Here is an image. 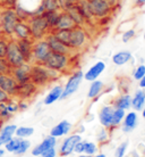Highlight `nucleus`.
Segmentation results:
<instances>
[{"label": "nucleus", "instance_id": "1", "mask_svg": "<svg viewBox=\"0 0 145 157\" xmlns=\"http://www.w3.org/2000/svg\"><path fill=\"white\" fill-rule=\"evenodd\" d=\"M61 74L57 71L48 68L43 64H31V82L38 88L44 86L51 82H55Z\"/></svg>", "mask_w": 145, "mask_h": 157}, {"label": "nucleus", "instance_id": "2", "mask_svg": "<svg viewBox=\"0 0 145 157\" xmlns=\"http://www.w3.org/2000/svg\"><path fill=\"white\" fill-rule=\"evenodd\" d=\"M91 41V34L85 26H75L71 30V36L68 47L74 52H81L89 46Z\"/></svg>", "mask_w": 145, "mask_h": 157}, {"label": "nucleus", "instance_id": "3", "mask_svg": "<svg viewBox=\"0 0 145 157\" xmlns=\"http://www.w3.org/2000/svg\"><path fill=\"white\" fill-rule=\"evenodd\" d=\"M43 65L48 68L59 72L60 74H63V73L71 71V65H73L71 64V56L51 52Z\"/></svg>", "mask_w": 145, "mask_h": 157}, {"label": "nucleus", "instance_id": "4", "mask_svg": "<svg viewBox=\"0 0 145 157\" xmlns=\"http://www.w3.org/2000/svg\"><path fill=\"white\" fill-rule=\"evenodd\" d=\"M18 21L20 18L14 8H5L0 13V34L12 38L15 25Z\"/></svg>", "mask_w": 145, "mask_h": 157}, {"label": "nucleus", "instance_id": "5", "mask_svg": "<svg viewBox=\"0 0 145 157\" xmlns=\"http://www.w3.org/2000/svg\"><path fill=\"white\" fill-rule=\"evenodd\" d=\"M27 24L31 31V38L35 40L45 39V36L50 33V29L48 26L47 21L44 20L43 15H33L27 21Z\"/></svg>", "mask_w": 145, "mask_h": 157}, {"label": "nucleus", "instance_id": "6", "mask_svg": "<svg viewBox=\"0 0 145 157\" xmlns=\"http://www.w3.org/2000/svg\"><path fill=\"white\" fill-rule=\"evenodd\" d=\"M83 80H84V72L83 71L76 70V71L71 72V76L68 78L66 84L63 86V94H61V99L60 100L68 99L74 94H76L77 90L79 89L81 84H82Z\"/></svg>", "mask_w": 145, "mask_h": 157}, {"label": "nucleus", "instance_id": "7", "mask_svg": "<svg viewBox=\"0 0 145 157\" xmlns=\"http://www.w3.org/2000/svg\"><path fill=\"white\" fill-rule=\"evenodd\" d=\"M50 54L51 50L47 40H35L32 48V64H44Z\"/></svg>", "mask_w": 145, "mask_h": 157}, {"label": "nucleus", "instance_id": "8", "mask_svg": "<svg viewBox=\"0 0 145 157\" xmlns=\"http://www.w3.org/2000/svg\"><path fill=\"white\" fill-rule=\"evenodd\" d=\"M5 58H6V60L8 62V64L10 65L12 68L20 66V65L25 64L23 55H22L20 48H18V46H17V41H16L14 38H9L7 52H6Z\"/></svg>", "mask_w": 145, "mask_h": 157}, {"label": "nucleus", "instance_id": "9", "mask_svg": "<svg viewBox=\"0 0 145 157\" xmlns=\"http://www.w3.org/2000/svg\"><path fill=\"white\" fill-rule=\"evenodd\" d=\"M89 5H90L91 14L95 21L110 16L114 12L109 0H90Z\"/></svg>", "mask_w": 145, "mask_h": 157}, {"label": "nucleus", "instance_id": "10", "mask_svg": "<svg viewBox=\"0 0 145 157\" xmlns=\"http://www.w3.org/2000/svg\"><path fill=\"white\" fill-rule=\"evenodd\" d=\"M83 140L82 139V134H78L74 132L73 134H68L66 136V138L63 139L61 144H60V147H59L58 154L60 157H69L71 155L74 154V148L76 144L78 141Z\"/></svg>", "mask_w": 145, "mask_h": 157}, {"label": "nucleus", "instance_id": "11", "mask_svg": "<svg viewBox=\"0 0 145 157\" xmlns=\"http://www.w3.org/2000/svg\"><path fill=\"white\" fill-rule=\"evenodd\" d=\"M45 40H47L48 44H49V48H50L51 52L63 54V55H69V56H71L74 54V51L71 50L68 46H66L65 43L61 42L52 32H50V33L45 36Z\"/></svg>", "mask_w": 145, "mask_h": 157}, {"label": "nucleus", "instance_id": "12", "mask_svg": "<svg viewBox=\"0 0 145 157\" xmlns=\"http://www.w3.org/2000/svg\"><path fill=\"white\" fill-rule=\"evenodd\" d=\"M38 90H39V88H38L34 83H32L31 81L26 83H22V84H18V86H17V89H16L14 98L28 100V99L33 98V97L35 96Z\"/></svg>", "mask_w": 145, "mask_h": 157}, {"label": "nucleus", "instance_id": "13", "mask_svg": "<svg viewBox=\"0 0 145 157\" xmlns=\"http://www.w3.org/2000/svg\"><path fill=\"white\" fill-rule=\"evenodd\" d=\"M10 75L15 78V81L18 84L30 82L31 81V64L25 63L20 66L14 67L12 68Z\"/></svg>", "mask_w": 145, "mask_h": 157}, {"label": "nucleus", "instance_id": "14", "mask_svg": "<svg viewBox=\"0 0 145 157\" xmlns=\"http://www.w3.org/2000/svg\"><path fill=\"white\" fill-rule=\"evenodd\" d=\"M114 107L112 105H103L99 110V122L101 126L108 129L109 131L112 130V114H114Z\"/></svg>", "mask_w": 145, "mask_h": 157}, {"label": "nucleus", "instance_id": "15", "mask_svg": "<svg viewBox=\"0 0 145 157\" xmlns=\"http://www.w3.org/2000/svg\"><path fill=\"white\" fill-rule=\"evenodd\" d=\"M137 125H138L137 112H135V110L126 112L125 117H124L121 124H120L122 132H124V133H129V132H133L134 130L137 128Z\"/></svg>", "mask_w": 145, "mask_h": 157}, {"label": "nucleus", "instance_id": "16", "mask_svg": "<svg viewBox=\"0 0 145 157\" xmlns=\"http://www.w3.org/2000/svg\"><path fill=\"white\" fill-rule=\"evenodd\" d=\"M58 145V139L52 136H47L39 145H36L33 149H32V155L34 157H41V155L45 151V150L50 149L52 147H57Z\"/></svg>", "mask_w": 145, "mask_h": 157}, {"label": "nucleus", "instance_id": "17", "mask_svg": "<svg viewBox=\"0 0 145 157\" xmlns=\"http://www.w3.org/2000/svg\"><path fill=\"white\" fill-rule=\"evenodd\" d=\"M107 65L103 60H98L96 63H94L92 66L84 73V80L87 82H92L94 80H98L100 78V75L106 71Z\"/></svg>", "mask_w": 145, "mask_h": 157}, {"label": "nucleus", "instance_id": "18", "mask_svg": "<svg viewBox=\"0 0 145 157\" xmlns=\"http://www.w3.org/2000/svg\"><path fill=\"white\" fill-rule=\"evenodd\" d=\"M71 130H73V124H71V122L67 121V120H63L59 123H57L55 126L51 128L50 136L57 138V139L58 138H63L71 133Z\"/></svg>", "mask_w": 145, "mask_h": 157}, {"label": "nucleus", "instance_id": "19", "mask_svg": "<svg viewBox=\"0 0 145 157\" xmlns=\"http://www.w3.org/2000/svg\"><path fill=\"white\" fill-rule=\"evenodd\" d=\"M16 40V39H15ZM17 41V46L20 48V52L24 57L25 63L32 64V48H33V39H20L16 40Z\"/></svg>", "mask_w": 145, "mask_h": 157}, {"label": "nucleus", "instance_id": "20", "mask_svg": "<svg viewBox=\"0 0 145 157\" xmlns=\"http://www.w3.org/2000/svg\"><path fill=\"white\" fill-rule=\"evenodd\" d=\"M18 83L15 81V78L12 75H1V80H0V89H2L5 92H7L12 98H14L17 89Z\"/></svg>", "mask_w": 145, "mask_h": 157}, {"label": "nucleus", "instance_id": "21", "mask_svg": "<svg viewBox=\"0 0 145 157\" xmlns=\"http://www.w3.org/2000/svg\"><path fill=\"white\" fill-rule=\"evenodd\" d=\"M12 38H14L16 40L32 39L30 26H28L26 21H18L17 22V24L15 25V29H14V33H13Z\"/></svg>", "mask_w": 145, "mask_h": 157}, {"label": "nucleus", "instance_id": "22", "mask_svg": "<svg viewBox=\"0 0 145 157\" xmlns=\"http://www.w3.org/2000/svg\"><path fill=\"white\" fill-rule=\"evenodd\" d=\"M63 86H60V84H56L55 86L51 88V90L48 92V94L44 97L43 99V104L44 105H52L55 104L56 101H58L61 99V94H63Z\"/></svg>", "mask_w": 145, "mask_h": 157}, {"label": "nucleus", "instance_id": "23", "mask_svg": "<svg viewBox=\"0 0 145 157\" xmlns=\"http://www.w3.org/2000/svg\"><path fill=\"white\" fill-rule=\"evenodd\" d=\"M104 90V83L101 80H94L92 81L87 90V98L91 100H96L101 96V94Z\"/></svg>", "mask_w": 145, "mask_h": 157}, {"label": "nucleus", "instance_id": "24", "mask_svg": "<svg viewBox=\"0 0 145 157\" xmlns=\"http://www.w3.org/2000/svg\"><path fill=\"white\" fill-rule=\"evenodd\" d=\"M112 106L114 108H119V109L129 110L132 108V96L128 92H124L120 96L116 97L112 102Z\"/></svg>", "mask_w": 145, "mask_h": 157}, {"label": "nucleus", "instance_id": "25", "mask_svg": "<svg viewBox=\"0 0 145 157\" xmlns=\"http://www.w3.org/2000/svg\"><path fill=\"white\" fill-rule=\"evenodd\" d=\"M75 28V24L73 20L71 18V16L68 15L67 12H60L59 13V18L56 25V30H71ZM53 32V31H52Z\"/></svg>", "mask_w": 145, "mask_h": 157}, {"label": "nucleus", "instance_id": "26", "mask_svg": "<svg viewBox=\"0 0 145 157\" xmlns=\"http://www.w3.org/2000/svg\"><path fill=\"white\" fill-rule=\"evenodd\" d=\"M145 107V90L138 89L132 97V108L135 112H141Z\"/></svg>", "mask_w": 145, "mask_h": 157}, {"label": "nucleus", "instance_id": "27", "mask_svg": "<svg viewBox=\"0 0 145 157\" xmlns=\"http://www.w3.org/2000/svg\"><path fill=\"white\" fill-rule=\"evenodd\" d=\"M77 8H78V10L81 12L83 16H84V18L86 21V25H90L91 23H95L96 21L93 18V16L91 14V9H90V5H89V1L87 0H79L78 2L76 4Z\"/></svg>", "mask_w": 145, "mask_h": 157}, {"label": "nucleus", "instance_id": "28", "mask_svg": "<svg viewBox=\"0 0 145 157\" xmlns=\"http://www.w3.org/2000/svg\"><path fill=\"white\" fill-rule=\"evenodd\" d=\"M132 58H133V55H132L130 51L120 50L112 56V63L116 66H124V65L129 63L130 60H132Z\"/></svg>", "mask_w": 145, "mask_h": 157}, {"label": "nucleus", "instance_id": "29", "mask_svg": "<svg viewBox=\"0 0 145 157\" xmlns=\"http://www.w3.org/2000/svg\"><path fill=\"white\" fill-rule=\"evenodd\" d=\"M67 13H68V15L71 16V18L73 20L75 26H85V25H86V21H85L84 16H83L82 14H81V12L78 10L76 4L73 5V6L67 10Z\"/></svg>", "mask_w": 145, "mask_h": 157}, {"label": "nucleus", "instance_id": "30", "mask_svg": "<svg viewBox=\"0 0 145 157\" xmlns=\"http://www.w3.org/2000/svg\"><path fill=\"white\" fill-rule=\"evenodd\" d=\"M59 13H60V10H53V12H44L42 14L44 20L47 21L48 26H49L51 32L55 31L56 25H57V22H58L59 18Z\"/></svg>", "mask_w": 145, "mask_h": 157}, {"label": "nucleus", "instance_id": "31", "mask_svg": "<svg viewBox=\"0 0 145 157\" xmlns=\"http://www.w3.org/2000/svg\"><path fill=\"white\" fill-rule=\"evenodd\" d=\"M125 114H126V110L114 108V114H112V130L117 129L118 126H120L122 120L125 117Z\"/></svg>", "mask_w": 145, "mask_h": 157}, {"label": "nucleus", "instance_id": "32", "mask_svg": "<svg viewBox=\"0 0 145 157\" xmlns=\"http://www.w3.org/2000/svg\"><path fill=\"white\" fill-rule=\"evenodd\" d=\"M33 133H34V129L32 126H17L15 136L20 139H28L33 136Z\"/></svg>", "mask_w": 145, "mask_h": 157}, {"label": "nucleus", "instance_id": "33", "mask_svg": "<svg viewBox=\"0 0 145 157\" xmlns=\"http://www.w3.org/2000/svg\"><path fill=\"white\" fill-rule=\"evenodd\" d=\"M40 5L43 7L44 12H53L59 10L58 0H41Z\"/></svg>", "mask_w": 145, "mask_h": 157}, {"label": "nucleus", "instance_id": "34", "mask_svg": "<svg viewBox=\"0 0 145 157\" xmlns=\"http://www.w3.org/2000/svg\"><path fill=\"white\" fill-rule=\"evenodd\" d=\"M20 138L16 137V136H14V137L9 140V141L6 144V145L4 146L5 147V150L6 151H8V153H12L14 154L17 150V148H18V146H20Z\"/></svg>", "mask_w": 145, "mask_h": 157}, {"label": "nucleus", "instance_id": "35", "mask_svg": "<svg viewBox=\"0 0 145 157\" xmlns=\"http://www.w3.org/2000/svg\"><path fill=\"white\" fill-rule=\"evenodd\" d=\"M31 148V141L28 139H20V146L16 150L14 155H17V156H22L24 154H26Z\"/></svg>", "mask_w": 145, "mask_h": 157}, {"label": "nucleus", "instance_id": "36", "mask_svg": "<svg viewBox=\"0 0 145 157\" xmlns=\"http://www.w3.org/2000/svg\"><path fill=\"white\" fill-rule=\"evenodd\" d=\"M52 33H53L61 42L65 43L66 46H68L69 36H71V30H56V31H53Z\"/></svg>", "mask_w": 145, "mask_h": 157}, {"label": "nucleus", "instance_id": "37", "mask_svg": "<svg viewBox=\"0 0 145 157\" xmlns=\"http://www.w3.org/2000/svg\"><path fill=\"white\" fill-rule=\"evenodd\" d=\"M98 153H99V147L94 141H85V149H84V154L85 155L92 157Z\"/></svg>", "mask_w": 145, "mask_h": 157}, {"label": "nucleus", "instance_id": "38", "mask_svg": "<svg viewBox=\"0 0 145 157\" xmlns=\"http://www.w3.org/2000/svg\"><path fill=\"white\" fill-rule=\"evenodd\" d=\"M108 140H109V130L102 126L96 132V141L99 144H106L108 142Z\"/></svg>", "mask_w": 145, "mask_h": 157}, {"label": "nucleus", "instance_id": "39", "mask_svg": "<svg viewBox=\"0 0 145 157\" xmlns=\"http://www.w3.org/2000/svg\"><path fill=\"white\" fill-rule=\"evenodd\" d=\"M129 142L128 141H122L120 145H118V147L114 150V157H125L127 154V149H128Z\"/></svg>", "mask_w": 145, "mask_h": 157}, {"label": "nucleus", "instance_id": "40", "mask_svg": "<svg viewBox=\"0 0 145 157\" xmlns=\"http://www.w3.org/2000/svg\"><path fill=\"white\" fill-rule=\"evenodd\" d=\"M8 42H9V38L0 34V58H5L7 52Z\"/></svg>", "mask_w": 145, "mask_h": 157}, {"label": "nucleus", "instance_id": "41", "mask_svg": "<svg viewBox=\"0 0 145 157\" xmlns=\"http://www.w3.org/2000/svg\"><path fill=\"white\" fill-rule=\"evenodd\" d=\"M16 129H17V125H15V124H6V125L1 126L0 133L9 136V137H14L16 132Z\"/></svg>", "mask_w": 145, "mask_h": 157}, {"label": "nucleus", "instance_id": "42", "mask_svg": "<svg viewBox=\"0 0 145 157\" xmlns=\"http://www.w3.org/2000/svg\"><path fill=\"white\" fill-rule=\"evenodd\" d=\"M144 75H145V64H141V65H138V66H136L134 68V71H133L134 80L140 81Z\"/></svg>", "mask_w": 145, "mask_h": 157}, {"label": "nucleus", "instance_id": "43", "mask_svg": "<svg viewBox=\"0 0 145 157\" xmlns=\"http://www.w3.org/2000/svg\"><path fill=\"white\" fill-rule=\"evenodd\" d=\"M12 73V67L6 58H0V75H9Z\"/></svg>", "mask_w": 145, "mask_h": 157}, {"label": "nucleus", "instance_id": "44", "mask_svg": "<svg viewBox=\"0 0 145 157\" xmlns=\"http://www.w3.org/2000/svg\"><path fill=\"white\" fill-rule=\"evenodd\" d=\"M12 116H13V114H10V113L8 112L6 102H1V104H0V120L2 122L7 121V120H9Z\"/></svg>", "mask_w": 145, "mask_h": 157}, {"label": "nucleus", "instance_id": "45", "mask_svg": "<svg viewBox=\"0 0 145 157\" xmlns=\"http://www.w3.org/2000/svg\"><path fill=\"white\" fill-rule=\"evenodd\" d=\"M135 34H136V31L134 30V29H128V30H126V31H124V33H122L121 36V40L122 42H129L130 40H133L134 38H135Z\"/></svg>", "mask_w": 145, "mask_h": 157}, {"label": "nucleus", "instance_id": "46", "mask_svg": "<svg viewBox=\"0 0 145 157\" xmlns=\"http://www.w3.org/2000/svg\"><path fill=\"white\" fill-rule=\"evenodd\" d=\"M58 5H59V10H60V12H67V10L75 4L71 2V0H58Z\"/></svg>", "mask_w": 145, "mask_h": 157}, {"label": "nucleus", "instance_id": "47", "mask_svg": "<svg viewBox=\"0 0 145 157\" xmlns=\"http://www.w3.org/2000/svg\"><path fill=\"white\" fill-rule=\"evenodd\" d=\"M6 106H7V109L10 114H15V113H17V112H20V110H18L17 101H15L13 98L10 99L8 102H6Z\"/></svg>", "mask_w": 145, "mask_h": 157}, {"label": "nucleus", "instance_id": "48", "mask_svg": "<svg viewBox=\"0 0 145 157\" xmlns=\"http://www.w3.org/2000/svg\"><path fill=\"white\" fill-rule=\"evenodd\" d=\"M84 149H85V141L84 140H81L76 144L74 148V154L76 155H81V154H84Z\"/></svg>", "mask_w": 145, "mask_h": 157}, {"label": "nucleus", "instance_id": "49", "mask_svg": "<svg viewBox=\"0 0 145 157\" xmlns=\"http://www.w3.org/2000/svg\"><path fill=\"white\" fill-rule=\"evenodd\" d=\"M18 0H0V5L4 8H14Z\"/></svg>", "mask_w": 145, "mask_h": 157}, {"label": "nucleus", "instance_id": "50", "mask_svg": "<svg viewBox=\"0 0 145 157\" xmlns=\"http://www.w3.org/2000/svg\"><path fill=\"white\" fill-rule=\"evenodd\" d=\"M57 155H58L57 148H56V147H52L50 149L45 150V151L41 155V157H57Z\"/></svg>", "mask_w": 145, "mask_h": 157}, {"label": "nucleus", "instance_id": "51", "mask_svg": "<svg viewBox=\"0 0 145 157\" xmlns=\"http://www.w3.org/2000/svg\"><path fill=\"white\" fill-rule=\"evenodd\" d=\"M17 105H18V110H20V112H24L28 108V101L24 100V99H18Z\"/></svg>", "mask_w": 145, "mask_h": 157}, {"label": "nucleus", "instance_id": "52", "mask_svg": "<svg viewBox=\"0 0 145 157\" xmlns=\"http://www.w3.org/2000/svg\"><path fill=\"white\" fill-rule=\"evenodd\" d=\"M10 99H12V97L7 92H5L2 89H0V104L1 102H8Z\"/></svg>", "mask_w": 145, "mask_h": 157}, {"label": "nucleus", "instance_id": "53", "mask_svg": "<svg viewBox=\"0 0 145 157\" xmlns=\"http://www.w3.org/2000/svg\"><path fill=\"white\" fill-rule=\"evenodd\" d=\"M13 137H9V136H6V134L0 133V147H4L6 144H7Z\"/></svg>", "mask_w": 145, "mask_h": 157}, {"label": "nucleus", "instance_id": "54", "mask_svg": "<svg viewBox=\"0 0 145 157\" xmlns=\"http://www.w3.org/2000/svg\"><path fill=\"white\" fill-rule=\"evenodd\" d=\"M138 86H140V88H141V89L145 90V75L141 78V80H140V81H138Z\"/></svg>", "mask_w": 145, "mask_h": 157}, {"label": "nucleus", "instance_id": "55", "mask_svg": "<svg viewBox=\"0 0 145 157\" xmlns=\"http://www.w3.org/2000/svg\"><path fill=\"white\" fill-rule=\"evenodd\" d=\"M85 132V128H84V125H79L78 130L76 131V133H78V134H82Z\"/></svg>", "mask_w": 145, "mask_h": 157}, {"label": "nucleus", "instance_id": "56", "mask_svg": "<svg viewBox=\"0 0 145 157\" xmlns=\"http://www.w3.org/2000/svg\"><path fill=\"white\" fill-rule=\"evenodd\" d=\"M136 5H137L138 7L145 6V0H136Z\"/></svg>", "mask_w": 145, "mask_h": 157}, {"label": "nucleus", "instance_id": "57", "mask_svg": "<svg viewBox=\"0 0 145 157\" xmlns=\"http://www.w3.org/2000/svg\"><path fill=\"white\" fill-rule=\"evenodd\" d=\"M5 154H6V150H5V148L0 147V157H4Z\"/></svg>", "mask_w": 145, "mask_h": 157}, {"label": "nucleus", "instance_id": "58", "mask_svg": "<svg viewBox=\"0 0 145 157\" xmlns=\"http://www.w3.org/2000/svg\"><path fill=\"white\" fill-rule=\"evenodd\" d=\"M92 157H107L106 154H103V153H98V154H95L94 156H92Z\"/></svg>", "mask_w": 145, "mask_h": 157}, {"label": "nucleus", "instance_id": "59", "mask_svg": "<svg viewBox=\"0 0 145 157\" xmlns=\"http://www.w3.org/2000/svg\"><path fill=\"white\" fill-rule=\"evenodd\" d=\"M141 113H142V117H143L145 120V107L141 110Z\"/></svg>", "mask_w": 145, "mask_h": 157}, {"label": "nucleus", "instance_id": "60", "mask_svg": "<svg viewBox=\"0 0 145 157\" xmlns=\"http://www.w3.org/2000/svg\"><path fill=\"white\" fill-rule=\"evenodd\" d=\"M75 157H90V156H87L85 154H81V155H76Z\"/></svg>", "mask_w": 145, "mask_h": 157}, {"label": "nucleus", "instance_id": "61", "mask_svg": "<svg viewBox=\"0 0 145 157\" xmlns=\"http://www.w3.org/2000/svg\"><path fill=\"white\" fill-rule=\"evenodd\" d=\"M71 2H74V4H77L79 0H71Z\"/></svg>", "mask_w": 145, "mask_h": 157}, {"label": "nucleus", "instance_id": "62", "mask_svg": "<svg viewBox=\"0 0 145 157\" xmlns=\"http://www.w3.org/2000/svg\"><path fill=\"white\" fill-rule=\"evenodd\" d=\"M144 40H145V32H144Z\"/></svg>", "mask_w": 145, "mask_h": 157}, {"label": "nucleus", "instance_id": "63", "mask_svg": "<svg viewBox=\"0 0 145 157\" xmlns=\"http://www.w3.org/2000/svg\"><path fill=\"white\" fill-rule=\"evenodd\" d=\"M0 80H1V75H0Z\"/></svg>", "mask_w": 145, "mask_h": 157}, {"label": "nucleus", "instance_id": "64", "mask_svg": "<svg viewBox=\"0 0 145 157\" xmlns=\"http://www.w3.org/2000/svg\"><path fill=\"white\" fill-rule=\"evenodd\" d=\"M87 1H90V0H87Z\"/></svg>", "mask_w": 145, "mask_h": 157}]
</instances>
